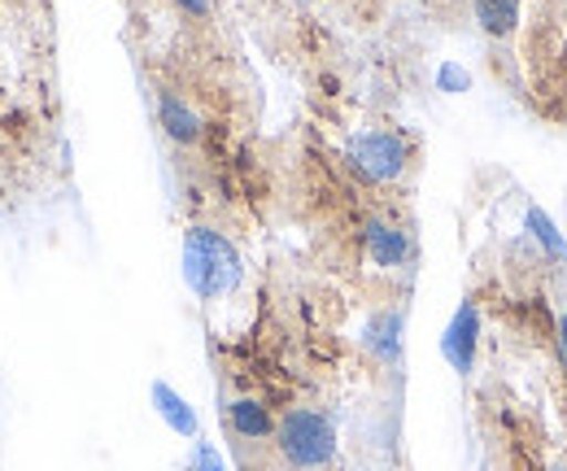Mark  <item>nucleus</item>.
<instances>
[{
	"label": "nucleus",
	"instance_id": "f257e3e1",
	"mask_svg": "<svg viewBox=\"0 0 567 471\" xmlns=\"http://www.w3.org/2000/svg\"><path fill=\"white\" fill-rule=\"evenodd\" d=\"M245 275L240 249L214 232V227H188L184 232V284L197 301H218L227 293H236Z\"/></svg>",
	"mask_w": 567,
	"mask_h": 471
},
{
	"label": "nucleus",
	"instance_id": "f03ea898",
	"mask_svg": "<svg viewBox=\"0 0 567 471\" xmlns=\"http://www.w3.org/2000/svg\"><path fill=\"white\" fill-rule=\"evenodd\" d=\"M276 454L288 471H328L341 454L337 423L315 406H292L276 419Z\"/></svg>",
	"mask_w": 567,
	"mask_h": 471
},
{
	"label": "nucleus",
	"instance_id": "7ed1b4c3",
	"mask_svg": "<svg viewBox=\"0 0 567 471\" xmlns=\"http://www.w3.org/2000/svg\"><path fill=\"white\" fill-rule=\"evenodd\" d=\"M346 162L354 166L362 180H371V184H393L411 166V140L402 132H384V127L358 132L346 144Z\"/></svg>",
	"mask_w": 567,
	"mask_h": 471
},
{
	"label": "nucleus",
	"instance_id": "20e7f679",
	"mask_svg": "<svg viewBox=\"0 0 567 471\" xmlns=\"http://www.w3.org/2000/svg\"><path fill=\"white\" fill-rule=\"evenodd\" d=\"M476 349H481V310H476V301H463V306L454 310V319L445 324L441 354H445V362H450L458 376H472Z\"/></svg>",
	"mask_w": 567,
	"mask_h": 471
},
{
	"label": "nucleus",
	"instance_id": "39448f33",
	"mask_svg": "<svg viewBox=\"0 0 567 471\" xmlns=\"http://www.w3.org/2000/svg\"><path fill=\"white\" fill-rule=\"evenodd\" d=\"M362 249H367V258H371L375 267L398 270L411 263V232L398 227V223H389V218H367V227H362Z\"/></svg>",
	"mask_w": 567,
	"mask_h": 471
},
{
	"label": "nucleus",
	"instance_id": "423d86ee",
	"mask_svg": "<svg viewBox=\"0 0 567 471\" xmlns=\"http://www.w3.org/2000/svg\"><path fill=\"white\" fill-rule=\"evenodd\" d=\"M148 402H153L157 419H162L175 437H188V441L202 437V419H197V410L188 406V398H184L179 389H171L166 380H153V385H148Z\"/></svg>",
	"mask_w": 567,
	"mask_h": 471
},
{
	"label": "nucleus",
	"instance_id": "0eeeda50",
	"mask_svg": "<svg viewBox=\"0 0 567 471\" xmlns=\"http://www.w3.org/2000/svg\"><path fill=\"white\" fill-rule=\"evenodd\" d=\"M157 123H162V132L171 135L175 144H197V140L206 135L202 114H197L179 92H162V96H157Z\"/></svg>",
	"mask_w": 567,
	"mask_h": 471
},
{
	"label": "nucleus",
	"instance_id": "6e6552de",
	"mask_svg": "<svg viewBox=\"0 0 567 471\" xmlns=\"http://www.w3.org/2000/svg\"><path fill=\"white\" fill-rule=\"evenodd\" d=\"M227 428H231L240 441H249V446L276 441V419H271L267 402H258V398H236V402H227Z\"/></svg>",
	"mask_w": 567,
	"mask_h": 471
},
{
	"label": "nucleus",
	"instance_id": "1a4fd4ad",
	"mask_svg": "<svg viewBox=\"0 0 567 471\" xmlns=\"http://www.w3.org/2000/svg\"><path fill=\"white\" fill-rule=\"evenodd\" d=\"M402 332H406V315L402 310H380L367 332H362V345L375 354V362H398L402 358Z\"/></svg>",
	"mask_w": 567,
	"mask_h": 471
},
{
	"label": "nucleus",
	"instance_id": "9d476101",
	"mask_svg": "<svg viewBox=\"0 0 567 471\" xmlns=\"http://www.w3.org/2000/svg\"><path fill=\"white\" fill-rule=\"evenodd\" d=\"M524 232L555 258V263H567V240H564V232H559V223L542 209V205H528V214H524Z\"/></svg>",
	"mask_w": 567,
	"mask_h": 471
},
{
	"label": "nucleus",
	"instance_id": "9b49d317",
	"mask_svg": "<svg viewBox=\"0 0 567 471\" xmlns=\"http://www.w3.org/2000/svg\"><path fill=\"white\" fill-rule=\"evenodd\" d=\"M476 22L485 35L506 40L519 27V0H476Z\"/></svg>",
	"mask_w": 567,
	"mask_h": 471
},
{
	"label": "nucleus",
	"instance_id": "f8f14e48",
	"mask_svg": "<svg viewBox=\"0 0 567 471\" xmlns=\"http://www.w3.org/2000/svg\"><path fill=\"white\" fill-rule=\"evenodd\" d=\"M436 88H441V92H450V96H458V92H467V88H472V70L458 66V62H445V66L436 70Z\"/></svg>",
	"mask_w": 567,
	"mask_h": 471
},
{
	"label": "nucleus",
	"instance_id": "ddd939ff",
	"mask_svg": "<svg viewBox=\"0 0 567 471\" xmlns=\"http://www.w3.org/2000/svg\"><path fill=\"white\" fill-rule=\"evenodd\" d=\"M188 468H193V471H231V468H227V463H223V454L214 450L210 441H202V437L193 441V454H188Z\"/></svg>",
	"mask_w": 567,
	"mask_h": 471
},
{
	"label": "nucleus",
	"instance_id": "4468645a",
	"mask_svg": "<svg viewBox=\"0 0 567 471\" xmlns=\"http://www.w3.org/2000/svg\"><path fill=\"white\" fill-rule=\"evenodd\" d=\"M188 18H210V0H175Z\"/></svg>",
	"mask_w": 567,
	"mask_h": 471
},
{
	"label": "nucleus",
	"instance_id": "2eb2a0df",
	"mask_svg": "<svg viewBox=\"0 0 567 471\" xmlns=\"http://www.w3.org/2000/svg\"><path fill=\"white\" fill-rule=\"evenodd\" d=\"M559 354H564V362H567V310L559 315Z\"/></svg>",
	"mask_w": 567,
	"mask_h": 471
},
{
	"label": "nucleus",
	"instance_id": "dca6fc26",
	"mask_svg": "<svg viewBox=\"0 0 567 471\" xmlns=\"http://www.w3.org/2000/svg\"><path fill=\"white\" fill-rule=\"evenodd\" d=\"M371 471H384V468H371Z\"/></svg>",
	"mask_w": 567,
	"mask_h": 471
}]
</instances>
